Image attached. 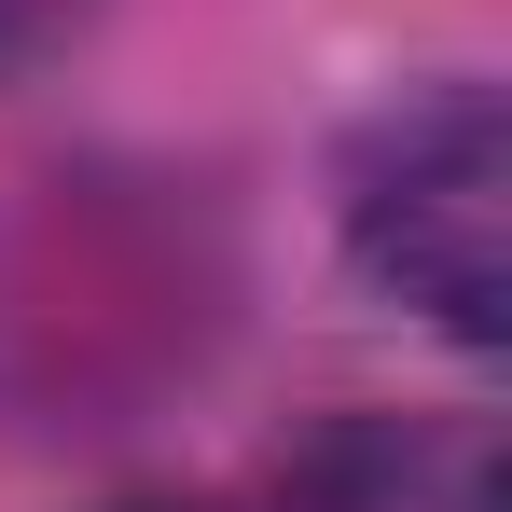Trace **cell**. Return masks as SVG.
Listing matches in <instances>:
<instances>
[{
  "label": "cell",
  "instance_id": "6da1fadb",
  "mask_svg": "<svg viewBox=\"0 0 512 512\" xmlns=\"http://www.w3.org/2000/svg\"><path fill=\"white\" fill-rule=\"evenodd\" d=\"M333 250L443 360H499L512 346V111L485 70H416L346 125Z\"/></svg>",
  "mask_w": 512,
  "mask_h": 512
},
{
  "label": "cell",
  "instance_id": "7a4b0ae2",
  "mask_svg": "<svg viewBox=\"0 0 512 512\" xmlns=\"http://www.w3.org/2000/svg\"><path fill=\"white\" fill-rule=\"evenodd\" d=\"M277 512H512L499 499V429L485 416H333Z\"/></svg>",
  "mask_w": 512,
  "mask_h": 512
}]
</instances>
